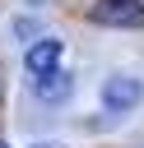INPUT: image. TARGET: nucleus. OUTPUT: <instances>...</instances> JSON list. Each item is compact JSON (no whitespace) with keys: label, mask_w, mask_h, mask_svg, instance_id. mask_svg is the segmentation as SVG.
Masks as SVG:
<instances>
[{"label":"nucleus","mask_w":144,"mask_h":148,"mask_svg":"<svg viewBox=\"0 0 144 148\" xmlns=\"http://www.w3.org/2000/svg\"><path fill=\"white\" fill-rule=\"evenodd\" d=\"M70 92H74V74H65L60 65L46 69V74H33V97H37V102L60 106V102H70Z\"/></svg>","instance_id":"obj_3"},{"label":"nucleus","mask_w":144,"mask_h":148,"mask_svg":"<svg viewBox=\"0 0 144 148\" xmlns=\"http://www.w3.org/2000/svg\"><path fill=\"white\" fill-rule=\"evenodd\" d=\"M139 97H144V83L135 74H111L102 83V106L107 111H130V106H139Z\"/></svg>","instance_id":"obj_2"},{"label":"nucleus","mask_w":144,"mask_h":148,"mask_svg":"<svg viewBox=\"0 0 144 148\" xmlns=\"http://www.w3.org/2000/svg\"><path fill=\"white\" fill-rule=\"evenodd\" d=\"M88 18L107 28H144V0H93Z\"/></svg>","instance_id":"obj_1"},{"label":"nucleus","mask_w":144,"mask_h":148,"mask_svg":"<svg viewBox=\"0 0 144 148\" xmlns=\"http://www.w3.org/2000/svg\"><path fill=\"white\" fill-rule=\"evenodd\" d=\"M0 148H9V143H5V139H0Z\"/></svg>","instance_id":"obj_6"},{"label":"nucleus","mask_w":144,"mask_h":148,"mask_svg":"<svg viewBox=\"0 0 144 148\" xmlns=\"http://www.w3.org/2000/svg\"><path fill=\"white\" fill-rule=\"evenodd\" d=\"M28 148H60V143H51V139H42V143H28Z\"/></svg>","instance_id":"obj_5"},{"label":"nucleus","mask_w":144,"mask_h":148,"mask_svg":"<svg viewBox=\"0 0 144 148\" xmlns=\"http://www.w3.org/2000/svg\"><path fill=\"white\" fill-rule=\"evenodd\" d=\"M60 51H65V46H60L56 37H37V42L23 51V69H28V74H46V69L60 65Z\"/></svg>","instance_id":"obj_4"}]
</instances>
